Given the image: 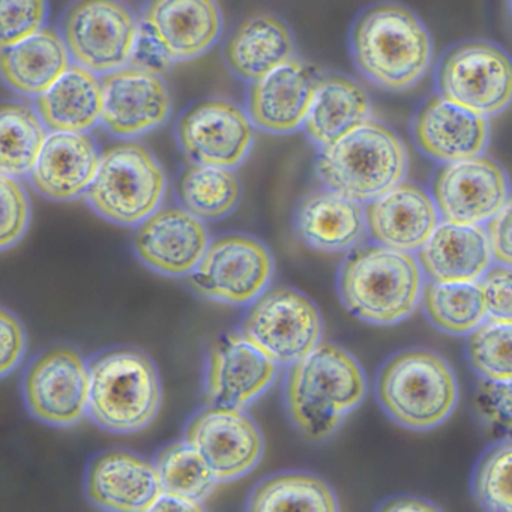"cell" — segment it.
<instances>
[{
  "instance_id": "obj_1",
  "label": "cell",
  "mask_w": 512,
  "mask_h": 512,
  "mask_svg": "<svg viewBox=\"0 0 512 512\" xmlns=\"http://www.w3.org/2000/svg\"><path fill=\"white\" fill-rule=\"evenodd\" d=\"M353 64L383 91L403 92L427 74L433 40L409 8L394 2L371 5L359 14L350 34Z\"/></svg>"
},
{
  "instance_id": "obj_2",
  "label": "cell",
  "mask_w": 512,
  "mask_h": 512,
  "mask_svg": "<svg viewBox=\"0 0 512 512\" xmlns=\"http://www.w3.org/2000/svg\"><path fill=\"white\" fill-rule=\"evenodd\" d=\"M365 391L359 362L340 346L319 343L290 365L284 397L295 427L308 439L323 440L361 404Z\"/></svg>"
},
{
  "instance_id": "obj_3",
  "label": "cell",
  "mask_w": 512,
  "mask_h": 512,
  "mask_svg": "<svg viewBox=\"0 0 512 512\" xmlns=\"http://www.w3.org/2000/svg\"><path fill=\"white\" fill-rule=\"evenodd\" d=\"M424 274L410 253L364 245L347 256L338 274V292L349 313L373 325L407 319L421 301Z\"/></svg>"
},
{
  "instance_id": "obj_4",
  "label": "cell",
  "mask_w": 512,
  "mask_h": 512,
  "mask_svg": "<svg viewBox=\"0 0 512 512\" xmlns=\"http://www.w3.org/2000/svg\"><path fill=\"white\" fill-rule=\"evenodd\" d=\"M409 154L403 140L382 122L367 119L319 148L317 178L329 190L368 203L403 181Z\"/></svg>"
},
{
  "instance_id": "obj_5",
  "label": "cell",
  "mask_w": 512,
  "mask_h": 512,
  "mask_svg": "<svg viewBox=\"0 0 512 512\" xmlns=\"http://www.w3.org/2000/svg\"><path fill=\"white\" fill-rule=\"evenodd\" d=\"M88 415L113 434L148 427L161 407V380L148 355L133 347L98 353L88 364Z\"/></svg>"
},
{
  "instance_id": "obj_6",
  "label": "cell",
  "mask_w": 512,
  "mask_h": 512,
  "mask_svg": "<svg viewBox=\"0 0 512 512\" xmlns=\"http://www.w3.org/2000/svg\"><path fill=\"white\" fill-rule=\"evenodd\" d=\"M385 412L410 430H430L442 424L458 400L452 368L430 350H404L392 356L376 383Z\"/></svg>"
},
{
  "instance_id": "obj_7",
  "label": "cell",
  "mask_w": 512,
  "mask_h": 512,
  "mask_svg": "<svg viewBox=\"0 0 512 512\" xmlns=\"http://www.w3.org/2000/svg\"><path fill=\"white\" fill-rule=\"evenodd\" d=\"M166 188V173L154 154L140 143L121 142L101 152L83 196L104 220L137 227L160 208Z\"/></svg>"
},
{
  "instance_id": "obj_8",
  "label": "cell",
  "mask_w": 512,
  "mask_h": 512,
  "mask_svg": "<svg viewBox=\"0 0 512 512\" xmlns=\"http://www.w3.org/2000/svg\"><path fill=\"white\" fill-rule=\"evenodd\" d=\"M436 83L443 98L488 119L511 103V59L490 41H466L443 56Z\"/></svg>"
},
{
  "instance_id": "obj_9",
  "label": "cell",
  "mask_w": 512,
  "mask_h": 512,
  "mask_svg": "<svg viewBox=\"0 0 512 512\" xmlns=\"http://www.w3.org/2000/svg\"><path fill=\"white\" fill-rule=\"evenodd\" d=\"M139 22L122 0H76L62 20V40L80 67L103 76L130 64Z\"/></svg>"
},
{
  "instance_id": "obj_10",
  "label": "cell",
  "mask_w": 512,
  "mask_h": 512,
  "mask_svg": "<svg viewBox=\"0 0 512 512\" xmlns=\"http://www.w3.org/2000/svg\"><path fill=\"white\" fill-rule=\"evenodd\" d=\"M322 332L319 308L308 296L275 287L254 299L241 334L272 361L292 365L320 343Z\"/></svg>"
},
{
  "instance_id": "obj_11",
  "label": "cell",
  "mask_w": 512,
  "mask_h": 512,
  "mask_svg": "<svg viewBox=\"0 0 512 512\" xmlns=\"http://www.w3.org/2000/svg\"><path fill=\"white\" fill-rule=\"evenodd\" d=\"M272 272L274 259L263 242L247 235H226L209 242L188 280L203 298L244 305L265 292Z\"/></svg>"
},
{
  "instance_id": "obj_12",
  "label": "cell",
  "mask_w": 512,
  "mask_h": 512,
  "mask_svg": "<svg viewBox=\"0 0 512 512\" xmlns=\"http://www.w3.org/2000/svg\"><path fill=\"white\" fill-rule=\"evenodd\" d=\"M88 395V364L71 347H53L40 353L23 377L26 406L44 424H77L88 412Z\"/></svg>"
},
{
  "instance_id": "obj_13",
  "label": "cell",
  "mask_w": 512,
  "mask_h": 512,
  "mask_svg": "<svg viewBox=\"0 0 512 512\" xmlns=\"http://www.w3.org/2000/svg\"><path fill=\"white\" fill-rule=\"evenodd\" d=\"M431 199L443 221L485 224L511 202L508 175L482 154L445 163L434 176Z\"/></svg>"
},
{
  "instance_id": "obj_14",
  "label": "cell",
  "mask_w": 512,
  "mask_h": 512,
  "mask_svg": "<svg viewBox=\"0 0 512 512\" xmlns=\"http://www.w3.org/2000/svg\"><path fill=\"white\" fill-rule=\"evenodd\" d=\"M184 440L199 452L218 482L241 478L263 454L259 427L239 407L209 404L188 422Z\"/></svg>"
},
{
  "instance_id": "obj_15",
  "label": "cell",
  "mask_w": 512,
  "mask_h": 512,
  "mask_svg": "<svg viewBox=\"0 0 512 512\" xmlns=\"http://www.w3.org/2000/svg\"><path fill=\"white\" fill-rule=\"evenodd\" d=\"M176 137L193 163L235 169L253 148L254 125L232 101L211 98L181 116Z\"/></svg>"
},
{
  "instance_id": "obj_16",
  "label": "cell",
  "mask_w": 512,
  "mask_h": 512,
  "mask_svg": "<svg viewBox=\"0 0 512 512\" xmlns=\"http://www.w3.org/2000/svg\"><path fill=\"white\" fill-rule=\"evenodd\" d=\"M172 97L161 74L125 65L103 74L101 124L122 139L143 136L169 121Z\"/></svg>"
},
{
  "instance_id": "obj_17",
  "label": "cell",
  "mask_w": 512,
  "mask_h": 512,
  "mask_svg": "<svg viewBox=\"0 0 512 512\" xmlns=\"http://www.w3.org/2000/svg\"><path fill=\"white\" fill-rule=\"evenodd\" d=\"M277 371V362L257 349L241 332H229L209 352L206 400L209 404L242 409L274 383Z\"/></svg>"
},
{
  "instance_id": "obj_18",
  "label": "cell",
  "mask_w": 512,
  "mask_h": 512,
  "mask_svg": "<svg viewBox=\"0 0 512 512\" xmlns=\"http://www.w3.org/2000/svg\"><path fill=\"white\" fill-rule=\"evenodd\" d=\"M134 253L143 265L167 277L194 271L209 245L202 220L179 208H158L137 226Z\"/></svg>"
},
{
  "instance_id": "obj_19",
  "label": "cell",
  "mask_w": 512,
  "mask_h": 512,
  "mask_svg": "<svg viewBox=\"0 0 512 512\" xmlns=\"http://www.w3.org/2000/svg\"><path fill=\"white\" fill-rule=\"evenodd\" d=\"M320 76L307 62L292 58L256 82L247 92V112L254 128L269 134L302 128Z\"/></svg>"
},
{
  "instance_id": "obj_20",
  "label": "cell",
  "mask_w": 512,
  "mask_h": 512,
  "mask_svg": "<svg viewBox=\"0 0 512 512\" xmlns=\"http://www.w3.org/2000/svg\"><path fill=\"white\" fill-rule=\"evenodd\" d=\"M142 23L173 62L205 55L223 32V14L217 0H148Z\"/></svg>"
},
{
  "instance_id": "obj_21",
  "label": "cell",
  "mask_w": 512,
  "mask_h": 512,
  "mask_svg": "<svg viewBox=\"0 0 512 512\" xmlns=\"http://www.w3.org/2000/svg\"><path fill=\"white\" fill-rule=\"evenodd\" d=\"M364 218L365 227L376 244L404 253L418 251L439 223L430 194L404 179L370 200L365 206Z\"/></svg>"
},
{
  "instance_id": "obj_22",
  "label": "cell",
  "mask_w": 512,
  "mask_h": 512,
  "mask_svg": "<svg viewBox=\"0 0 512 512\" xmlns=\"http://www.w3.org/2000/svg\"><path fill=\"white\" fill-rule=\"evenodd\" d=\"M89 499L107 511H152L161 491L155 463L128 451L97 455L86 473Z\"/></svg>"
},
{
  "instance_id": "obj_23",
  "label": "cell",
  "mask_w": 512,
  "mask_h": 512,
  "mask_svg": "<svg viewBox=\"0 0 512 512\" xmlns=\"http://www.w3.org/2000/svg\"><path fill=\"white\" fill-rule=\"evenodd\" d=\"M413 137L428 158L452 163L481 155L490 139V125L484 116L436 95L416 113Z\"/></svg>"
},
{
  "instance_id": "obj_24",
  "label": "cell",
  "mask_w": 512,
  "mask_h": 512,
  "mask_svg": "<svg viewBox=\"0 0 512 512\" xmlns=\"http://www.w3.org/2000/svg\"><path fill=\"white\" fill-rule=\"evenodd\" d=\"M100 163V151L88 133L50 131L29 173L34 190L53 202L83 196Z\"/></svg>"
},
{
  "instance_id": "obj_25",
  "label": "cell",
  "mask_w": 512,
  "mask_h": 512,
  "mask_svg": "<svg viewBox=\"0 0 512 512\" xmlns=\"http://www.w3.org/2000/svg\"><path fill=\"white\" fill-rule=\"evenodd\" d=\"M418 251L422 274L437 283L478 281L493 260L481 224L437 223Z\"/></svg>"
},
{
  "instance_id": "obj_26",
  "label": "cell",
  "mask_w": 512,
  "mask_h": 512,
  "mask_svg": "<svg viewBox=\"0 0 512 512\" xmlns=\"http://www.w3.org/2000/svg\"><path fill=\"white\" fill-rule=\"evenodd\" d=\"M293 227L299 241L308 248L320 253H344L364 236V208L356 200L325 187L299 203Z\"/></svg>"
},
{
  "instance_id": "obj_27",
  "label": "cell",
  "mask_w": 512,
  "mask_h": 512,
  "mask_svg": "<svg viewBox=\"0 0 512 512\" xmlns=\"http://www.w3.org/2000/svg\"><path fill=\"white\" fill-rule=\"evenodd\" d=\"M289 26L274 14H256L236 26L223 55L229 70L244 82H256L295 58Z\"/></svg>"
},
{
  "instance_id": "obj_28",
  "label": "cell",
  "mask_w": 512,
  "mask_h": 512,
  "mask_svg": "<svg viewBox=\"0 0 512 512\" xmlns=\"http://www.w3.org/2000/svg\"><path fill=\"white\" fill-rule=\"evenodd\" d=\"M71 61L62 35L43 28L0 49V79L16 94L37 98L71 67Z\"/></svg>"
},
{
  "instance_id": "obj_29",
  "label": "cell",
  "mask_w": 512,
  "mask_h": 512,
  "mask_svg": "<svg viewBox=\"0 0 512 512\" xmlns=\"http://www.w3.org/2000/svg\"><path fill=\"white\" fill-rule=\"evenodd\" d=\"M46 130L88 133L101 122V79L77 64L35 100Z\"/></svg>"
},
{
  "instance_id": "obj_30",
  "label": "cell",
  "mask_w": 512,
  "mask_h": 512,
  "mask_svg": "<svg viewBox=\"0 0 512 512\" xmlns=\"http://www.w3.org/2000/svg\"><path fill=\"white\" fill-rule=\"evenodd\" d=\"M370 118V95L358 82L344 76L320 77L302 130L322 148Z\"/></svg>"
},
{
  "instance_id": "obj_31",
  "label": "cell",
  "mask_w": 512,
  "mask_h": 512,
  "mask_svg": "<svg viewBox=\"0 0 512 512\" xmlns=\"http://www.w3.org/2000/svg\"><path fill=\"white\" fill-rule=\"evenodd\" d=\"M176 197L181 208L194 217L215 221L236 208L241 184L232 169L193 163L179 176Z\"/></svg>"
},
{
  "instance_id": "obj_32",
  "label": "cell",
  "mask_w": 512,
  "mask_h": 512,
  "mask_svg": "<svg viewBox=\"0 0 512 512\" xmlns=\"http://www.w3.org/2000/svg\"><path fill=\"white\" fill-rule=\"evenodd\" d=\"M46 136L37 110L16 101L0 103V175L28 178Z\"/></svg>"
},
{
  "instance_id": "obj_33",
  "label": "cell",
  "mask_w": 512,
  "mask_h": 512,
  "mask_svg": "<svg viewBox=\"0 0 512 512\" xmlns=\"http://www.w3.org/2000/svg\"><path fill=\"white\" fill-rule=\"evenodd\" d=\"M421 299L428 320L446 334H469L487 319V310L478 281H430L422 287Z\"/></svg>"
},
{
  "instance_id": "obj_34",
  "label": "cell",
  "mask_w": 512,
  "mask_h": 512,
  "mask_svg": "<svg viewBox=\"0 0 512 512\" xmlns=\"http://www.w3.org/2000/svg\"><path fill=\"white\" fill-rule=\"evenodd\" d=\"M248 509L254 512L338 511L337 496L326 482L308 473L272 476L251 494Z\"/></svg>"
},
{
  "instance_id": "obj_35",
  "label": "cell",
  "mask_w": 512,
  "mask_h": 512,
  "mask_svg": "<svg viewBox=\"0 0 512 512\" xmlns=\"http://www.w3.org/2000/svg\"><path fill=\"white\" fill-rule=\"evenodd\" d=\"M155 469L163 493L197 502H205L218 482L199 452L185 440L161 449L155 460Z\"/></svg>"
},
{
  "instance_id": "obj_36",
  "label": "cell",
  "mask_w": 512,
  "mask_h": 512,
  "mask_svg": "<svg viewBox=\"0 0 512 512\" xmlns=\"http://www.w3.org/2000/svg\"><path fill=\"white\" fill-rule=\"evenodd\" d=\"M470 364L482 379L512 380V322L485 319L469 332Z\"/></svg>"
},
{
  "instance_id": "obj_37",
  "label": "cell",
  "mask_w": 512,
  "mask_h": 512,
  "mask_svg": "<svg viewBox=\"0 0 512 512\" xmlns=\"http://www.w3.org/2000/svg\"><path fill=\"white\" fill-rule=\"evenodd\" d=\"M473 491L488 511L511 512L512 446L509 440L493 446L476 467Z\"/></svg>"
},
{
  "instance_id": "obj_38",
  "label": "cell",
  "mask_w": 512,
  "mask_h": 512,
  "mask_svg": "<svg viewBox=\"0 0 512 512\" xmlns=\"http://www.w3.org/2000/svg\"><path fill=\"white\" fill-rule=\"evenodd\" d=\"M31 221V202L22 182L0 175V251L10 250L25 236Z\"/></svg>"
},
{
  "instance_id": "obj_39",
  "label": "cell",
  "mask_w": 512,
  "mask_h": 512,
  "mask_svg": "<svg viewBox=\"0 0 512 512\" xmlns=\"http://www.w3.org/2000/svg\"><path fill=\"white\" fill-rule=\"evenodd\" d=\"M47 13V0H0V49L43 29Z\"/></svg>"
},
{
  "instance_id": "obj_40",
  "label": "cell",
  "mask_w": 512,
  "mask_h": 512,
  "mask_svg": "<svg viewBox=\"0 0 512 512\" xmlns=\"http://www.w3.org/2000/svg\"><path fill=\"white\" fill-rule=\"evenodd\" d=\"M476 410L493 430H511V382L482 379L476 389Z\"/></svg>"
},
{
  "instance_id": "obj_41",
  "label": "cell",
  "mask_w": 512,
  "mask_h": 512,
  "mask_svg": "<svg viewBox=\"0 0 512 512\" xmlns=\"http://www.w3.org/2000/svg\"><path fill=\"white\" fill-rule=\"evenodd\" d=\"M488 319L512 322L511 266H490L478 280Z\"/></svg>"
},
{
  "instance_id": "obj_42",
  "label": "cell",
  "mask_w": 512,
  "mask_h": 512,
  "mask_svg": "<svg viewBox=\"0 0 512 512\" xmlns=\"http://www.w3.org/2000/svg\"><path fill=\"white\" fill-rule=\"evenodd\" d=\"M26 347L28 337L19 317L0 307V379L22 364Z\"/></svg>"
},
{
  "instance_id": "obj_43",
  "label": "cell",
  "mask_w": 512,
  "mask_h": 512,
  "mask_svg": "<svg viewBox=\"0 0 512 512\" xmlns=\"http://www.w3.org/2000/svg\"><path fill=\"white\" fill-rule=\"evenodd\" d=\"M173 64L175 62L172 61L166 49L161 46L160 41L140 22L136 43H134L133 53H131L130 64L128 65L152 71V73L163 74Z\"/></svg>"
},
{
  "instance_id": "obj_44",
  "label": "cell",
  "mask_w": 512,
  "mask_h": 512,
  "mask_svg": "<svg viewBox=\"0 0 512 512\" xmlns=\"http://www.w3.org/2000/svg\"><path fill=\"white\" fill-rule=\"evenodd\" d=\"M485 224H487L485 233H487L491 257L500 265L511 266V202L503 206Z\"/></svg>"
},
{
  "instance_id": "obj_45",
  "label": "cell",
  "mask_w": 512,
  "mask_h": 512,
  "mask_svg": "<svg viewBox=\"0 0 512 512\" xmlns=\"http://www.w3.org/2000/svg\"><path fill=\"white\" fill-rule=\"evenodd\" d=\"M202 502L187 499V497L175 496V494L161 493L152 511H202Z\"/></svg>"
},
{
  "instance_id": "obj_46",
  "label": "cell",
  "mask_w": 512,
  "mask_h": 512,
  "mask_svg": "<svg viewBox=\"0 0 512 512\" xmlns=\"http://www.w3.org/2000/svg\"><path fill=\"white\" fill-rule=\"evenodd\" d=\"M382 511H398V512H428L440 511L439 506L427 502V500L416 499V497H395L389 500L385 505L380 506Z\"/></svg>"
}]
</instances>
